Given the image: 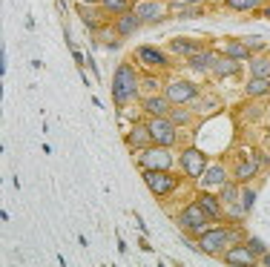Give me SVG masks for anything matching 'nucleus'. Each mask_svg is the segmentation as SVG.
<instances>
[{"instance_id": "f257e3e1", "label": "nucleus", "mask_w": 270, "mask_h": 267, "mask_svg": "<svg viewBox=\"0 0 270 267\" xmlns=\"http://www.w3.org/2000/svg\"><path fill=\"white\" fill-rule=\"evenodd\" d=\"M112 98H115L118 106L129 104L138 98V78H135V69L132 66H118L115 78H112Z\"/></svg>"}, {"instance_id": "f03ea898", "label": "nucleus", "mask_w": 270, "mask_h": 267, "mask_svg": "<svg viewBox=\"0 0 270 267\" xmlns=\"http://www.w3.org/2000/svg\"><path fill=\"white\" fill-rule=\"evenodd\" d=\"M150 132H153L155 144H161V147H173L176 144V124L170 121V115H155L150 121Z\"/></svg>"}, {"instance_id": "7ed1b4c3", "label": "nucleus", "mask_w": 270, "mask_h": 267, "mask_svg": "<svg viewBox=\"0 0 270 267\" xmlns=\"http://www.w3.org/2000/svg\"><path fill=\"white\" fill-rule=\"evenodd\" d=\"M144 181L153 190L155 196H167L176 190V178L167 173V170H144Z\"/></svg>"}, {"instance_id": "20e7f679", "label": "nucleus", "mask_w": 270, "mask_h": 267, "mask_svg": "<svg viewBox=\"0 0 270 267\" xmlns=\"http://www.w3.org/2000/svg\"><path fill=\"white\" fill-rule=\"evenodd\" d=\"M141 167L144 170H170L173 167V158H170V152L167 147H147V152L141 155Z\"/></svg>"}, {"instance_id": "39448f33", "label": "nucleus", "mask_w": 270, "mask_h": 267, "mask_svg": "<svg viewBox=\"0 0 270 267\" xmlns=\"http://www.w3.org/2000/svg\"><path fill=\"white\" fill-rule=\"evenodd\" d=\"M227 239H230V233H227V230H204V233H201V244H199V247L207 256H219L224 250Z\"/></svg>"}, {"instance_id": "423d86ee", "label": "nucleus", "mask_w": 270, "mask_h": 267, "mask_svg": "<svg viewBox=\"0 0 270 267\" xmlns=\"http://www.w3.org/2000/svg\"><path fill=\"white\" fill-rule=\"evenodd\" d=\"M196 95H199V89H196V83H190V81H173L167 86L170 104H187V101H193Z\"/></svg>"}, {"instance_id": "0eeeda50", "label": "nucleus", "mask_w": 270, "mask_h": 267, "mask_svg": "<svg viewBox=\"0 0 270 267\" xmlns=\"http://www.w3.org/2000/svg\"><path fill=\"white\" fill-rule=\"evenodd\" d=\"M178 221H181V227H184V230H199V233L207 230V213H204L199 204L187 207L181 216H178Z\"/></svg>"}, {"instance_id": "6e6552de", "label": "nucleus", "mask_w": 270, "mask_h": 267, "mask_svg": "<svg viewBox=\"0 0 270 267\" xmlns=\"http://www.w3.org/2000/svg\"><path fill=\"white\" fill-rule=\"evenodd\" d=\"M181 167H184V173H187L190 178H199V175H204V170H207V158H204V152H199V150H184Z\"/></svg>"}, {"instance_id": "1a4fd4ad", "label": "nucleus", "mask_w": 270, "mask_h": 267, "mask_svg": "<svg viewBox=\"0 0 270 267\" xmlns=\"http://www.w3.org/2000/svg\"><path fill=\"white\" fill-rule=\"evenodd\" d=\"M135 14L141 17L144 23H158V20L167 14V6L158 3V0H141V3L135 6Z\"/></svg>"}, {"instance_id": "9d476101", "label": "nucleus", "mask_w": 270, "mask_h": 267, "mask_svg": "<svg viewBox=\"0 0 270 267\" xmlns=\"http://www.w3.org/2000/svg\"><path fill=\"white\" fill-rule=\"evenodd\" d=\"M127 144L132 147V150H147L150 144H155L153 132H150V124H135V127L129 129Z\"/></svg>"}, {"instance_id": "9b49d317", "label": "nucleus", "mask_w": 270, "mask_h": 267, "mask_svg": "<svg viewBox=\"0 0 270 267\" xmlns=\"http://www.w3.org/2000/svg\"><path fill=\"white\" fill-rule=\"evenodd\" d=\"M144 20L135 14V9L132 12H124V14H118V20H115V29H118V35H124V37H129V35H135L138 32V26H141Z\"/></svg>"}, {"instance_id": "f8f14e48", "label": "nucleus", "mask_w": 270, "mask_h": 267, "mask_svg": "<svg viewBox=\"0 0 270 267\" xmlns=\"http://www.w3.org/2000/svg\"><path fill=\"white\" fill-rule=\"evenodd\" d=\"M138 58H141L147 66H167V63H170V58L155 46H141L138 49Z\"/></svg>"}, {"instance_id": "ddd939ff", "label": "nucleus", "mask_w": 270, "mask_h": 267, "mask_svg": "<svg viewBox=\"0 0 270 267\" xmlns=\"http://www.w3.org/2000/svg\"><path fill=\"white\" fill-rule=\"evenodd\" d=\"M239 72V60L230 58V55H222V58H216L213 63V75H219V78H230Z\"/></svg>"}, {"instance_id": "4468645a", "label": "nucleus", "mask_w": 270, "mask_h": 267, "mask_svg": "<svg viewBox=\"0 0 270 267\" xmlns=\"http://www.w3.org/2000/svg\"><path fill=\"white\" fill-rule=\"evenodd\" d=\"M253 259H256V256L250 253V247H233V250H227V256H224V262H227V265H233V267L253 265Z\"/></svg>"}, {"instance_id": "2eb2a0df", "label": "nucleus", "mask_w": 270, "mask_h": 267, "mask_svg": "<svg viewBox=\"0 0 270 267\" xmlns=\"http://www.w3.org/2000/svg\"><path fill=\"white\" fill-rule=\"evenodd\" d=\"M213 63H216V55L207 52V49H199L196 55H190V66L196 72H204V69H213Z\"/></svg>"}, {"instance_id": "dca6fc26", "label": "nucleus", "mask_w": 270, "mask_h": 267, "mask_svg": "<svg viewBox=\"0 0 270 267\" xmlns=\"http://www.w3.org/2000/svg\"><path fill=\"white\" fill-rule=\"evenodd\" d=\"M167 106H170V98L167 95H153V98H144V109L153 112V115H164Z\"/></svg>"}, {"instance_id": "f3484780", "label": "nucleus", "mask_w": 270, "mask_h": 267, "mask_svg": "<svg viewBox=\"0 0 270 267\" xmlns=\"http://www.w3.org/2000/svg\"><path fill=\"white\" fill-rule=\"evenodd\" d=\"M196 204H199L204 213H207V219H219L222 216V207H219V201L210 196V193H204V196H199L196 198Z\"/></svg>"}, {"instance_id": "a211bd4d", "label": "nucleus", "mask_w": 270, "mask_h": 267, "mask_svg": "<svg viewBox=\"0 0 270 267\" xmlns=\"http://www.w3.org/2000/svg\"><path fill=\"white\" fill-rule=\"evenodd\" d=\"M268 92H270V81H268V78H262V75H253V78L247 81V95L259 98V95H268Z\"/></svg>"}, {"instance_id": "6ab92c4d", "label": "nucleus", "mask_w": 270, "mask_h": 267, "mask_svg": "<svg viewBox=\"0 0 270 267\" xmlns=\"http://www.w3.org/2000/svg\"><path fill=\"white\" fill-rule=\"evenodd\" d=\"M227 181V175H224L222 167H207L204 175H201V184L204 187H216V184H224Z\"/></svg>"}, {"instance_id": "aec40b11", "label": "nucleus", "mask_w": 270, "mask_h": 267, "mask_svg": "<svg viewBox=\"0 0 270 267\" xmlns=\"http://www.w3.org/2000/svg\"><path fill=\"white\" fill-rule=\"evenodd\" d=\"M170 49L178 52V55H196V52H199V46H196L193 40H187V37H173V40H170Z\"/></svg>"}, {"instance_id": "412c9836", "label": "nucleus", "mask_w": 270, "mask_h": 267, "mask_svg": "<svg viewBox=\"0 0 270 267\" xmlns=\"http://www.w3.org/2000/svg\"><path fill=\"white\" fill-rule=\"evenodd\" d=\"M224 55H230V58H236V60H250V49H247L245 40H242V43H227Z\"/></svg>"}, {"instance_id": "4be33fe9", "label": "nucleus", "mask_w": 270, "mask_h": 267, "mask_svg": "<svg viewBox=\"0 0 270 267\" xmlns=\"http://www.w3.org/2000/svg\"><path fill=\"white\" fill-rule=\"evenodd\" d=\"M250 72H253V75H262V78H268V75H270V58H265V55L250 58Z\"/></svg>"}, {"instance_id": "5701e85b", "label": "nucleus", "mask_w": 270, "mask_h": 267, "mask_svg": "<svg viewBox=\"0 0 270 267\" xmlns=\"http://www.w3.org/2000/svg\"><path fill=\"white\" fill-rule=\"evenodd\" d=\"M170 121H173V124H190V121H193V112H190L187 106L176 104V109L170 112Z\"/></svg>"}, {"instance_id": "b1692460", "label": "nucleus", "mask_w": 270, "mask_h": 267, "mask_svg": "<svg viewBox=\"0 0 270 267\" xmlns=\"http://www.w3.org/2000/svg\"><path fill=\"white\" fill-rule=\"evenodd\" d=\"M101 6H104L106 12H112V14L129 12V0H101Z\"/></svg>"}, {"instance_id": "393cba45", "label": "nucleus", "mask_w": 270, "mask_h": 267, "mask_svg": "<svg viewBox=\"0 0 270 267\" xmlns=\"http://www.w3.org/2000/svg\"><path fill=\"white\" fill-rule=\"evenodd\" d=\"M233 12H250V9H256V6H262V0H224Z\"/></svg>"}, {"instance_id": "a878e982", "label": "nucleus", "mask_w": 270, "mask_h": 267, "mask_svg": "<svg viewBox=\"0 0 270 267\" xmlns=\"http://www.w3.org/2000/svg\"><path fill=\"white\" fill-rule=\"evenodd\" d=\"M256 173H259V167H256V164H250V161H245V164L236 167V178H239V181H250Z\"/></svg>"}, {"instance_id": "bb28decb", "label": "nucleus", "mask_w": 270, "mask_h": 267, "mask_svg": "<svg viewBox=\"0 0 270 267\" xmlns=\"http://www.w3.org/2000/svg\"><path fill=\"white\" fill-rule=\"evenodd\" d=\"M253 201H256V190H242V210H250L253 207Z\"/></svg>"}, {"instance_id": "cd10ccee", "label": "nucleus", "mask_w": 270, "mask_h": 267, "mask_svg": "<svg viewBox=\"0 0 270 267\" xmlns=\"http://www.w3.org/2000/svg\"><path fill=\"white\" fill-rule=\"evenodd\" d=\"M247 247H250V253H253V256H265V244L259 242V239H250Z\"/></svg>"}, {"instance_id": "c85d7f7f", "label": "nucleus", "mask_w": 270, "mask_h": 267, "mask_svg": "<svg viewBox=\"0 0 270 267\" xmlns=\"http://www.w3.org/2000/svg\"><path fill=\"white\" fill-rule=\"evenodd\" d=\"M239 198V190L233 184H224V201H236Z\"/></svg>"}, {"instance_id": "c756f323", "label": "nucleus", "mask_w": 270, "mask_h": 267, "mask_svg": "<svg viewBox=\"0 0 270 267\" xmlns=\"http://www.w3.org/2000/svg\"><path fill=\"white\" fill-rule=\"evenodd\" d=\"M184 3H204V0H173L170 6H173V9H178V6H184Z\"/></svg>"}, {"instance_id": "7c9ffc66", "label": "nucleus", "mask_w": 270, "mask_h": 267, "mask_svg": "<svg viewBox=\"0 0 270 267\" xmlns=\"http://www.w3.org/2000/svg\"><path fill=\"white\" fill-rule=\"evenodd\" d=\"M245 43H247V46H262V37H247Z\"/></svg>"}, {"instance_id": "2f4dec72", "label": "nucleus", "mask_w": 270, "mask_h": 267, "mask_svg": "<svg viewBox=\"0 0 270 267\" xmlns=\"http://www.w3.org/2000/svg\"><path fill=\"white\" fill-rule=\"evenodd\" d=\"M144 86H147V89H158V81H155V78H147V83H144Z\"/></svg>"}, {"instance_id": "473e14b6", "label": "nucleus", "mask_w": 270, "mask_h": 267, "mask_svg": "<svg viewBox=\"0 0 270 267\" xmlns=\"http://www.w3.org/2000/svg\"><path fill=\"white\" fill-rule=\"evenodd\" d=\"M262 265H265V267H270V253H265V256H262Z\"/></svg>"}, {"instance_id": "72a5a7b5", "label": "nucleus", "mask_w": 270, "mask_h": 267, "mask_svg": "<svg viewBox=\"0 0 270 267\" xmlns=\"http://www.w3.org/2000/svg\"><path fill=\"white\" fill-rule=\"evenodd\" d=\"M78 3H86V6H92V3H101V0H78Z\"/></svg>"}, {"instance_id": "f704fd0d", "label": "nucleus", "mask_w": 270, "mask_h": 267, "mask_svg": "<svg viewBox=\"0 0 270 267\" xmlns=\"http://www.w3.org/2000/svg\"><path fill=\"white\" fill-rule=\"evenodd\" d=\"M265 17H270V6H268V9H265Z\"/></svg>"}]
</instances>
